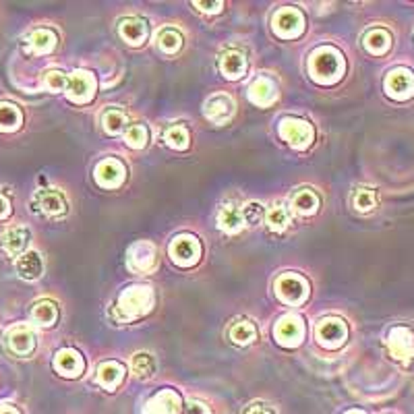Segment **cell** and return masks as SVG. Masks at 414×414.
<instances>
[{
  "label": "cell",
  "mask_w": 414,
  "mask_h": 414,
  "mask_svg": "<svg viewBox=\"0 0 414 414\" xmlns=\"http://www.w3.org/2000/svg\"><path fill=\"white\" fill-rule=\"evenodd\" d=\"M309 67H311V73L317 81L330 83V81H336L342 75L344 60H342L336 48H319L311 54Z\"/></svg>",
  "instance_id": "obj_1"
},
{
  "label": "cell",
  "mask_w": 414,
  "mask_h": 414,
  "mask_svg": "<svg viewBox=\"0 0 414 414\" xmlns=\"http://www.w3.org/2000/svg\"><path fill=\"white\" fill-rule=\"evenodd\" d=\"M151 290L148 286H133L127 288L120 297H118V311L122 313V317H137L141 313H145L151 306Z\"/></svg>",
  "instance_id": "obj_2"
},
{
  "label": "cell",
  "mask_w": 414,
  "mask_h": 414,
  "mask_svg": "<svg viewBox=\"0 0 414 414\" xmlns=\"http://www.w3.org/2000/svg\"><path fill=\"white\" fill-rule=\"evenodd\" d=\"M280 135L284 141H288L292 148L297 150H304L311 145L313 141V129L309 122L304 120H297V118H286L280 124Z\"/></svg>",
  "instance_id": "obj_3"
},
{
  "label": "cell",
  "mask_w": 414,
  "mask_h": 414,
  "mask_svg": "<svg viewBox=\"0 0 414 414\" xmlns=\"http://www.w3.org/2000/svg\"><path fill=\"white\" fill-rule=\"evenodd\" d=\"M276 292H278V297L284 302L299 304V302H302L306 299L309 288H306V282H304L302 278L295 276V273H286V276L278 278V282H276Z\"/></svg>",
  "instance_id": "obj_4"
},
{
  "label": "cell",
  "mask_w": 414,
  "mask_h": 414,
  "mask_svg": "<svg viewBox=\"0 0 414 414\" xmlns=\"http://www.w3.org/2000/svg\"><path fill=\"white\" fill-rule=\"evenodd\" d=\"M170 255L179 265H193L199 261L201 257V245L195 236L183 234L179 238H174V242L170 245Z\"/></svg>",
  "instance_id": "obj_5"
},
{
  "label": "cell",
  "mask_w": 414,
  "mask_h": 414,
  "mask_svg": "<svg viewBox=\"0 0 414 414\" xmlns=\"http://www.w3.org/2000/svg\"><path fill=\"white\" fill-rule=\"evenodd\" d=\"M67 96L73 100V102H89L96 93V81L93 77L85 71H77L73 75H69V81H67V87H65Z\"/></svg>",
  "instance_id": "obj_6"
},
{
  "label": "cell",
  "mask_w": 414,
  "mask_h": 414,
  "mask_svg": "<svg viewBox=\"0 0 414 414\" xmlns=\"http://www.w3.org/2000/svg\"><path fill=\"white\" fill-rule=\"evenodd\" d=\"M304 19L297 8H282L273 17V30L282 38H297L302 32Z\"/></svg>",
  "instance_id": "obj_7"
},
{
  "label": "cell",
  "mask_w": 414,
  "mask_h": 414,
  "mask_svg": "<svg viewBox=\"0 0 414 414\" xmlns=\"http://www.w3.org/2000/svg\"><path fill=\"white\" fill-rule=\"evenodd\" d=\"M127 261H129V267L133 271H139V273H148L155 267V247L148 242V240H139L135 242L131 249H129V255H127Z\"/></svg>",
  "instance_id": "obj_8"
},
{
  "label": "cell",
  "mask_w": 414,
  "mask_h": 414,
  "mask_svg": "<svg viewBox=\"0 0 414 414\" xmlns=\"http://www.w3.org/2000/svg\"><path fill=\"white\" fill-rule=\"evenodd\" d=\"M385 91L392 96V98H398V100H406L414 93V77L410 71L406 69H396L392 71L387 79H385Z\"/></svg>",
  "instance_id": "obj_9"
},
{
  "label": "cell",
  "mask_w": 414,
  "mask_h": 414,
  "mask_svg": "<svg viewBox=\"0 0 414 414\" xmlns=\"http://www.w3.org/2000/svg\"><path fill=\"white\" fill-rule=\"evenodd\" d=\"M34 203L38 205L39 212L48 214V216H63L67 214V201L65 195L56 188H41L36 193Z\"/></svg>",
  "instance_id": "obj_10"
},
{
  "label": "cell",
  "mask_w": 414,
  "mask_h": 414,
  "mask_svg": "<svg viewBox=\"0 0 414 414\" xmlns=\"http://www.w3.org/2000/svg\"><path fill=\"white\" fill-rule=\"evenodd\" d=\"M387 346L396 358H410L414 356V334L408 328H394L387 336Z\"/></svg>",
  "instance_id": "obj_11"
},
{
  "label": "cell",
  "mask_w": 414,
  "mask_h": 414,
  "mask_svg": "<svg viewBox=\"0 0 414 414\" xmlns=\"http://www.w3.org/2000/svg\"><path fill=\"white\" fill-rule=\"evenodd\" d=\"M6 344H8L11 352H15L19 356H27L36 348V336L30 328L19 325V328L11 330V334L6 336Z\"/></svg>",
  "instance_id": "obj_12"
},
{
  "label": "cell",
  "mask_w": 414,
  "mask_h": 414,
  "mask_svg": "<svg viewBox=\"0 0 414 414\" xmlns=\"http://www.w3.org/2000/svg\"><path fill=\"white\" fill-rule=\"evenodd\" d=\"M96 181L106 188L118 187L124 181V166L118 160H104L96 168Z\"/></svg>",
  "instance_id": "obj_13"
},
{
  "label": "cell",
  "mask_w": 414,
  "mask_h": 414,
  "mask_svg": "<svg viewBox=\"0 0 414 414\" xmlns=\"http://www.w3.org/2000/svg\"><path fill=\"white\" fill-rule=\"evenodd\" d=\"M181 398L172 389H164L155 394L145 406V414H179Z\"/></svg>",
  "instance_id": "obj_14"
},
{
  "label": "cell",
  "mask_w": 414,
  "mask_h": 414,
  "mask_svg": "<svg viewBox=\"0 0 414 414\" xmlns=\"http://www.w3.org/2000/svg\"><path fill=\"white\" fill-rule=\"evenodd\" d=\"M54 367L56 371H60L65 377H77L83 373V358L77 350H71V348H63L56 352L54 356Z\"/></svg>",
  "instance_id": "obj_15"
},
{
  "label": "cell",
  "mask_w": 414,
  "mask_h": 414,
  "mask_svg": "<svg viewBox=\"0 0 414 414\" xmlns=\"http://www.w3.org/2000/svg\"><path fill=\"white\" fill-rule=\"evenodd\" d=\"M30 238H32V234H30V230L23 226H15V228H8L4 234H2V249L8 253V255H21L25 249H27V245H30Z\"/></svg>",
  "instance_id": "obj_16"
},
{
  "label": "cell",
  "mask_w": 414,
  "mask_h": 414,
  "mask_svg": "<svg viewBox=\"0 0 414 414\" xmlns=\"http://www.w3.org/2000/svg\"><path fill=\"white\" fill-rule=\"evenodd\" d=\"M276 338L280 339L284 346H297L302 338V323L299 317L288 315L284 319H280V323L276 325Z\"/></svg>",
  "instance_id": "obj_17"
},
{
  "label": "cell",
  "mask_w": 414,
  "mask_h": 414,
  "mask_svg": "<svg viewBox=\"0 0 414 414\" xmlns=\"http://www.w3.org/2000/svg\"><path fill=\"white\" fill-rule=\"evenodd\" d=\"M317 338L325 346H338L346 338V325L339 319H323L317 325Z\"/></svg>",
  "instance_id": "obj_18"
},
{
  "label": "cell",
  "mask_w": 414,
  "mask_h": 414,
  "mask_svg": "<svg viewBox=\"0 0 414 414\" xmlns=\"http://www.w3.org/2000/svg\"><path fill=\"white\" fill-rule=\"evenodd\" d=\"M249 98L257 106H269L278 98V89H276V85L269 79H257L249 87Z\"/></svg>",
  "instance_id": "obj_19"
},
{
  "label": "cell",
  "mask_w": 414,
  "mask_h": 414,
  "mask_svg": "<svg viewBox=\"0 0 414 414\" xmlns=\"http://www.w3.org/2000/svg\"><path fill=\"white\" fill-rule=\"evenodd\" d=\"M17 271L23 280H38L41 271H44V261H41L39 253H36V251L23 253L17 259Z\"/></svg>",
  "instance_id": "obj_20"
},
{
  "label": "cell",
  "mask_w": 414,
  "mask_h": 414,
  "mask_svg": "<svg viewBox=\"0 0 414 414\" xmlns=\"http://www.w3.org/2000/svg\"><path fill=\"white\" fill-rule=\"evenodd\" d=\"M232 100L226 98V96H214L207 104H205V116L216 122V124H222L224 120L230 118L232 114Z\"/></svg>",
  "instance_id": "obj_21"
},
{
  "label": "cell",
  "mask_w": 414,
  "mask_h": 414,
  "mask_svg": "<svg viewBox=\"0 0 414 414\" xmlns=\"http://www.w3.org/2000/svg\"><path fill=\"white\" fill-rule=\"evenodd\" d=\"M120 36L127 39L129 44L137 46L141 44L143 39L148 38V23L143 19H124L120 23Z\"/></svg>",
  "instance_id": "obj_22"
},
{
  "label": "cell",
  "mask_w": 414,
  "mask_h": 414,
  "mask_svg": "<svg viewBox=\"0 0 414 414\" xmlns=\"http://www.w3.org/2000/svg\"><path fill=\"white\" fill-rule=\"evenodd\" d=\"M247 69V63H245V56L236 50H228L226 54H222L220 58V71L228 77V79H236L245 73Z\"/></svg>",
  "instance_id": "obj_23"
},
{
  "label": "cell",
  "mask_w": 414,
  "mask_h": 414,
  "mask_svg": "<svg viewBox=\"0 0 414 414\" xmlns=\"http://www.w3.org/2000/svg\"><path fill=\"white\" fill-rule=\"evenodd\" d=\"M56 46V34L50 30H38L27 38V50L34 54H46L52 52Z\"/></svg>",
  "instance_id": "obj_24"
},
{
  "label": "cell",
  "mask_w": 414,
  "mask_h": 414,
  "mask_svg": "<svg viewBox=\"0 0 414 414\" xmlns=\"http://www.w3.org/2000/svg\"><path fill=\"white\" fill-rule=\"evenodd\" d=\"M218 224L222 230H226V232H238L242 224H245V220H242V212L236 207V205H232V203H226L222 209H220V214H218Z\"/></svg>",
  "instance_id": "obj_25"
},
{
  "label": "cell",
  "mask_w": 414,
  "mask_h": 414,
  "mask_svg": "<svg viewBox=\"0 0 414 414\" xmlns=\"http://www.w3.org/2000/svg\"><path fill=\"white\" fill-rule=\"evenodd\" d=\"M124 375V367L120 365V363H104L100 369H98V381L104 385V387H108V389H112L116 387L118 383H120V379Z\"/></svg>",
  "instance_id": "obj_26"
},
{
  "label": "cell",
  "mask_w": 414,
  "mask_h": 414,
  "mask_svg": "<svg viewBox=\"0 0 414 414\" xmlns=\"http://www.w3.org/2000/svg\"><path fill=\"white\" fill-rule=\"evenodd\" d=\"M32 319H34L38 325L50 328V325H54V321L58 319V309H56V304H54V302L41 301L34 306V311H32Z\"/></svg>",
  "instance_id": "obj_27"
},
{
  "label": "cell",
  "mask_w": 414,
  "mask_h": 414,
  "mask_svg": "<svg viewBox=\"0 0 414 414\" xmlns=\"http://www.w3.org/2000/svg\"><path fill=\"white\" fill-rule=\"evenodd\" d=\"M292 205H295V209H297L299 214H302V216H309V214H315V212H317V207H319V199H317V195H315L313 190L302 188V190H299V193L295 195Z\"/></svg>",
  "instance_id": "obj_28"
},
{
  "label": "cell",
  "mask_w": 414,
  "mask_h": 414,
  "mask_svg": "<svg viewBox=\"0 0 414 414\" xmlns=\"http://www.w3.org/2000/svg\"><path fill=\"white\" fill-rule=\"evenodd\" d=\"M23 116L19 112V108L15 104H0V131H15L19 129Z\"/></svg>",
  "instance_id": "obj_29"
},
{
  "label": "cell",
  "mask_w": 414,
  "mask_h": 414,
  "mask_svg": "<svg viewBox=\"0 0 414 414\" xmlns=\"http://www.w3.org/2000/svg\"><path fill=\"white\" fill-rule=\"evenodd\" d=\"M389 44H392V38H389V34L385 30H373V32H369L365 36V48L371 54H383V52H387Z\"/></svg>",
  "instance_id": "obj_30"
},
{
  "label": "cell",
  "mask_w": 414,
  "mask_h": 414,
  "mask_svg": "<svg viewBox=\"0 0 414 414\" xmlns=\"http://www.w3.org/2000/svg\"><path fill=\"white\" fill-rule=\"evenodd\" d=\"M131 369H133V373L137 377L148 379L155 371V363H153L151 354H148V352H137L133 356V361H131Z\"/></svg>",
  "instance_id": "obj_31"
},
{
  "label": "cell",
  "mask_w": 414,
  "mask_h": 414,
  "mask_svg": "<svg viewBox=\"0 0 414 414\" xmlns=\"http://www.w3.org/2000/svg\"><path fill=\"white\" fill-rule=\"evenodd\" d=\"M288 224H290V214H288V209H286V207H282V205H273V207L267 212V226L271 228V230L282 232V230H286Z\"/></svg>",
  "instance_id": "obj_32"
},
{
  "label": "cell",
  "mask_w": 414,
  "mask_h": 414,
  "mask_svg": "<svg viewBox=\"0 0 414 414\" xmlns=\"http://www.w3.org/2000/svg\"><path fill=\"white\" fill-rule=\"evenodd\" d=\"M104 129H106V133H110V135H118L124 127H127V116L122 110H118V108H110L108 112L104 114Z\"/></svg>",
  "instance_id": "obj_33"
},
{
  "label": "cell",
  "mask_w": 414,
  "mask_h": 414,
  "mask_svg": "<svg viewBox=\"0 0 414 414\" xmlns=\"http://www.w3.org/2000/svg\"><path fill=\"white\" fill-rule=\"evenodd\" d=\"M230 338L236 344H251L255 339V328L249 321H238L230 330Z\"/></svg>",
  "instance_id": "obj_34"
},
{
  "label": "cell",
  "mask_w": 414,
  "mask_h": 414,
  "mask_svg": "<svg viewBox=\"0 0 414 414\" xmlns=\"http://www.w3.org/2000/svg\"><path fill=\"white\" fill-rule=\"evenodd\" d=\"M164 141L174 150H185L188 145V133L185 127H170L164 133Z\"/></svg>",
  "instance_id": "obj_35"
},
{
  "label": "cell",
  "mask_w": 414,
  "mask_h": 414,
  "mask_svg": "<svg viewBox=\"0 0 414 414\" xmlns=\"http://www.w3.org/2000/svg\"><path fill=\"white\" fill-rule=\"evenodd\" d=\"M157 46L164 50V52H176L181 46H183V38L179 32L174 30H164L160 36H157Z\"/></svg>",
  "instance_id": "obj_36"
},
{
  "label": "cell",
  "mask_w": 414,
  "mask_h": 414,
  "mask_svg": "<svg viewBox=\"0 0 414 414\" xmlns=\"http://www.w3.org/2000/svg\"><path fill=\"white\" fill-rule=\"evenodd\" d=\"M127 143L135 150H141L148 143V129L143 124H133L127 131Z\"/></svg>",
  "instance_id": "obj_37"
},
{
  "label": "cell",
  "mask_w": 414,
  "mask_h": 414,
  "mask_svg": "<svg viewBox=\"0 0 414 414\" xmlns=\"http://www.w3.org/2000/svg\"><path fill=\"white\" fill-rule=\"evenodd\" d=\"M375 193L369 190V188H358V190L354 193V199H352V203H354V207H356L358 212H369V209H373V207H375Z\"/></svg>",
  "instance_id": "obj_38"
},
{
  "label": "cell",
  "mask_w": 414,
  "mask_h": 414,
  "mask_svg": "<svg viewBox=\"0 0 414 414\" xmlns=\"http://www.w3.org/2000/svg\"><path fill=\"white\" fill-rule=\"evenodd\" d=\"M242 220L247 222V224H259L261 222V218H264V205L261 203H257V201H251V203H247L242 209Z\"/></svg>",
  "instance_id": "obj_39"
},
{
  "label": "cell",
  "mask_w": 414,
  "mask_h": 414,
  "mask_svg": "<svg viewBox=\"0 0 414 414\" xmlns=\"http://www.w3.org/2000/svg\"><path fill=\"white\" fill-rule=\"evenodd\" d=\"M67 81H69V75L63 73V71H50L48 75L44 77V85H46L50 91H65Z\"/></svg>",
  "instance_id": "obj_40"
},
{
  "label": "cell",
  "mask_w": 414,
  "mask_h": 414,
  "mask_svg": "<svg viewBox=\"0 0 414 414\" xmlns=\"http://www.w3.org/2000/svg\"><path fill=\"white\" fill-rule=\"evenodd\" d=\"M185 414H209V410L203 404H199V402H188Z\"/></svg>",
  "instance_id": "obj_41"
},
{
  "label": "cell",
  "mask_w": 414,
  "mask_h": 414,
  "mask_svg": "<svg viewBox=\"0 0 414 414\" xmlns=\"http://www.w3.org/2000/svg\"><path fill=\"white\" fill-rule=\"evenodd\" d=\"M195 6H199L201 11H205V13H216V11H220V6H222V2H214V4H207V2H195Z\"/></svg>",
  "instance_id": "obj_42"
},
{
  "label": "cell",
  "mask_w": 414,
  "mask_h": 414,
  "mask_svg": "<svg viewBox=\"0 0 414 414\" xmlns=\"http://www.w3.org/2000/svg\"><path fill=\"white\" fill-rule=\"evenodd\" d=\"M8 214H11V203H8V199L4 195H0V220L6 218Z\"/></svg>",
  "instance_id": "obj_43"
},
{
  "label": "cell",
  "mask_w": 414,
  "mask_h": 414,
  "mask_svg": "<svg viewBox=\"0 0 414 414\" xmlns=\"http://www.w3.org/2000/svg\"><path fill=\"white\" fill-rule=\"evenodd\" d=\"M247 414H276L267 404H255Z\"/></svg>",
  "instance_id": "obj_44"
},
{
  "label": "cell",
  "mask_w": 414,
  "mask_h": 414,
  "mask_svg": "<svg viewBox=\"0 0 414 414\" xmlns=\"http://www.w3.org/2000/svg\"><path fill=\"white\" fill-rule=\"evenodd\" d=\"M0 414H19L15 408H11V406H0Z\"/></svg>",
  "instance_id": "obj_45"
},
{
  "label": "cell",
  "mask_w": 414,
  "mask_h": 414,
  "mask_svg": "<svg viewBox=\"0 0 414 414\" xmlns=\"http://www.w3.org/2000/svg\"><path fill=\"white\" fill-rule=\"evenodd\" d=\"M346 414H365V413H361V410H350V413H346Z\"/></svg>",
  "instance_id": "obj_46"
}]
</instances>
